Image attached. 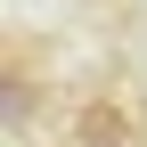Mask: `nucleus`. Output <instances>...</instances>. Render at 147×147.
Wrapping results in <instances>:
<instances>
[{"label":"nucleus","instance_id":"f257e3e1","mask_svg":"<svg viewBox=\"0 0 147 147\" xmlns=\"http://www.w3.org/2000/svg\"><path fill=\"white\" fill-rule=\"evenodd\" d=\"M0 123H8V131H25V123H33V82H25V74L0 82Z\"/></svg>","mask_w":147,"mask_h":147},{"label":"nucleus","instance_id":"f03ea898","mask_svg":"<svg viewBox=\"0 0 147 147\" xmlns=\"http://www.w3.org/2000/svg\"><path fill=\"white\" fill-rule=\"evenodd\" d=\"M82 147H131V139H82Z\"/></svg>","mask_w":147,"mask_h":147}]
</instances>
